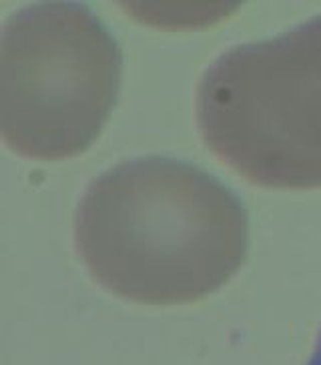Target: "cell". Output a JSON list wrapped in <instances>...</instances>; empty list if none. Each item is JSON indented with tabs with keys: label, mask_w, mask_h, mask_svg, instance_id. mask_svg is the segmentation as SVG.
I'll use <instances>...</instances> for the list:
<instances>
[{
	"label": "cell",
	"mask_w": 321,
	"mask_h": 365,
	"mask_svg": "<svg viewBox=\"0 0 321 365\" xmlns=\"http://www.w3.org/2000/svg\"><path fill=\"white\" fill-rule=\"evenodd\" d=\"M76 241L101 283L125 297L175 303L223 283L247 247V219L223 182L189 163H121L86 189Z\"/></svg>",
	"instance_id": "cell-1"
},
{
	"label": "cell",
	"mask_w": 321,
	"mask_h": 365,
	"mask_svg": "<svg viewBox=\"0 0 321 365\" xmlns=\"http://www.w3.org/2000/svg\"><path fill=\"white\" fill-rule=\"evenodd\" d=\"M121 51L93 12L43 2L6 22L0 44V120L9 147L58 161L86 150L121 86Z\"/></svg>",
	"instance_id": "cell-2"
},
{
	"label": "cell",
	"mask_w": 321,
	"mask_h": 365,
	"mask_svg": "<svg viewBox=\"0 0 321 365\" xmlns=\"http://www.w3.org/2000/svg\"><path fill=\"white\" fill-rule=\"evenodd\" d=\"M207 147L247 179L321 181V24L223 54L199 86Z\"/></svg>",
	"instance_id": "cell-3"
},
{
	"label": "cell",
	"mask_w": 321,
	"mask_h": 365,
	"mask_svg": "<svg viewBox=\"0 0 321 365\" xmlns=\"http://www.w3.org/2000/svg\"><path fill=\"white\" fill-rule=\"evenodd\" d=\"M307 365H321V331L320 337H317V344H315V349H313V355H311L310 364Z\"/></svg>",
	"instance_id": "cell-4"
}]
</instances>
